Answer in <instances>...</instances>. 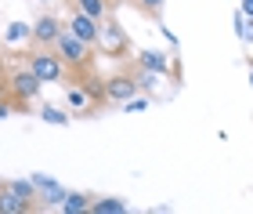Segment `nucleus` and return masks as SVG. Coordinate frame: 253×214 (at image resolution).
<instances>
[{
	"instance_id": "f257e3e1",
	"label": "nucleus",
	"mask_w": 253,
	"mask_h": 214,
	"mask_svg": "<svg viewBox=\"0 0 253 214\" xmlns=\"http://www.w3.org/2000/svg\"><path fill=\"white\" fill-rule=\"evenodd\" d=\"M87 48H90V44H84L73 29H62V33H58V40H54V54H58L65 65H73V69L87 65Z\"/></svg>"
},
{
	"instance_id": "f03ea898",
	"label": "nucleus",
	"mask_w": 253,
	"mask_h": 214,
	"mask_svg": "<svg viewBox=\"0 0 253 214\" xmlns=\"http://www.w3.org/2000/svg\"><path fill=\"white\" fill-rule=\"evenodd\" d=\"M29 69L40 76L43 84H58L62 76H65V62L58 58V54H47V51H37V54H29Z\"/></svg>"
},
{
	"instance_id": "7ed1b4c3",
	"label": "nucleus",
	"mask_w": 253,
	"mask_h": 214,
	"mask_svg": "<svg viewBox=\"0 0 253 214\" xmlns=\"http://www.w3.org/2000/svg\"><path fill=\"white\" fill-rule=\"evenodd\" d=\"M40 87L43 80L33 69H18V73H11V95L18 98V102H33V98L40 95Z\"/></svg>"
},
{
	"instance_id": "20e7f679",
	"label": "nucleus",
	"mask_w": 253,
	"mask_h": 214,
	"mask_svg": "<svg viewBox=\"0 0 253 214\" xmlns=\"http://www.w3.org/2000/svg\"><path fill=\"white\" fill-rule=\"evenodd\" d=\"M69 29H73L84 44H98V37H101V22H94L90 15H84L80 7H76V15L69 18Z\"/></svg>"
},
{
	"instance_id": "39448f33",
	"label": "nucleus",
	"mask_w": 253,
	"mask_h": 214,
	"mask_svg": "<svg viewBox=\"0 0 253 214\" xmlns=\"http://www.w3.org/2000/svg\"><path fill=\"white\" fill-rule=\"evenodd\" d=\"M33 185H37V196H40V204L62 207V200H65V189H62L58 182H51V178H43V174H33Z\"/></svg>"
},
{
	"instance_id": "423d86ee",
	"label": "nucleus",
	"mask_w": 253,
	"mask_h": 214,
	"mask_svg": "<svg viewBox=\"0 0 253 214\" xmlns=\"http://www.w3.org/2000/svg\"><path fill=\"white\" fill-rule=\"evenodd\" d=\"M137 95V80H130V76H112V80L105 84V98L109 102H126V98Z\"/></svg>"
},
{
	"instance_id": "0eeeda50",
	"label": "nucleus",
	"mask_w": 253,
	"mask_h": 214,
	"mask_svg": "<svg viewBox=\"0 0 253 214\" xmlns=\"http://www.w3.org/2000/svg\"><path fill=\"white\" fill-rule=\"evenodd\" d=\"M58 33H62V22L54 15H40L37 22H33V40H37V44H54Z\"/></svg>"
},
{
	"instance_id": "6e6552de",
	"label": "nucleus",
	"mask_w": 253,
	"mask_h": 214,
	"mask_svg": "<svg viewBox=\"0 0 253 214\" xmlns=\"http://www.w3.org/2000/svg\"><path fill=\"white\" fill-rule=\"evenodd\" d=\"M130 204L120 196H105V200H90V214H126Z\"/></svg>"
},
{
	"instance_id": "1a4fd4ad",
	"label": "nucleus",
	"mask_w": 253,
	"mask_h": 214,
	"mask_svg": "<svg viewBox=\"0 0 253 214\" xmlns=\"http://www.w3.org/2000/svg\"><path fill=\"white\" fill-rule=\"evenodd\" d=\"M137 65H141V69H152V73H167L170 58L163 51H141V54H137Z\"/></svg>"
},
{
	"instance_id": "9d476101",
	"label": "nucleus",
	"mask_w": 253,
	"mask_h": 214,
	"mask_svg": "<svg viewBox=\"0 0 253 214\" xmlns=\"http://www.w3.org/2000/svg\"><path fill=\"white\" fill-rule=\"evenodd\" d=\"M22 211H29V200H22L11 189H4L0 193V214H22Z\"/></svg>"
},
{
	"instance_id": "9b49d317",
	"label": "nucleus",
	"mask_w": 253,
	"mask_h": 214,
	"mask_svg": "<svg viewBox=\"0 0 253 214\" xmlns=\"http://www.w3.org/2000/svg\"><path fill=\"white\" fill-rule=\"evenodd\" d=\"M98 44H105V48L109 51H123V44H126V37H123V33L116 29V26H101V37H98Z\"/></svg>"
},
{
	"instance_id": "f8f14e48",
	"label": "nucleus",
	"mask_w": 253,
	"mask_h": 214,
	"mask_svg": "<svg viewBox=\"0 0 253 214\" xmlns=\"http://www.w3.org/2000/svg\"><path fill=\"white\" fill-rule=\"evenodd\" d=\"M76 7L84 11V15H90L94 22H105V15H109V4H105V0H76Z\"/></svg>"
},
{
	"instance_id": "ddd939ff",
	"label": "nucleus",
	"mask_w": 253,
	"mask_h": 214,
	"mask_svg": "<svg viewBox=\"0 0 253 214\" xmlns=\"http://www.w3.org/2000/svg\"><path fill=\"white\" fill-rule=\"evenodd\" d=\"M62 211H65V214H84V211H90V200H87L84 193H65Z\"/></svg>"
},
{
	"instance_id": "4468645a",
	"label": "nucleus",
	"mask_w": 253,
	"mask_h": 214,
	"mask_svg": "<svg viewBox=\"0 0 253 214\" xmlns=\"http://www.w3.org/2000/svg\"><path fill=\"white\" fill-rule=\"evenodd\" d=\"M235 37L246 40V44H253V18H243V7L235 11Z\"/></svg>"
},
{
	"instance_id": "2eb2a0df",
	"label": "nucleus",
	"mask_w": 253,
	"mask_h": 214,
	"mask_svg": "<svg viewBox=\"0 0 253 214\" xmlns=\"http://www.w3.org/2000/svg\"><path fill=\"white\" fill-rule=\"evenodd\" d=\"M4 37H7V44H18V40H26V37H33V26H22V22H11Z\"/></svg>"
},
{
	"instance_id": "dca6fc26",
	"label": "nucleus",
	"mask_w": 253,
	"mask_h": 214,
	"mask_svg": "<svg viewBox=\"0 0 253 214\" xmlns=\"http://www.w3.org/2000/svg\"><path fill=\"white\" fill-rule=\"evenodd\" d=\"M40 120H47V123H54V127H65V123H69V112H62V109H54V106H43V112H40Z\"/></svg>"
},
{
	"instance_id": "f3484780",
	"label": "nucleus",
	"mask_w": 253,
	"mask_h": 214,
	"mask_svg": "<svg viewBox=\"0 0 253 214\" xmlns=\"http://www.w3.org/2000/svg\"><path fill=\"white\" fill-rule=\"evenodd\" d=\"M4 189H11V193L22 196V200H33V196H37V185H33V178H29V182H7Z\"/></svg>"
},
{
	"instance_id": "a211bd4d",
	"label": "nucleus",
	"mask_w": 253,
	"mask_h": 214,
	"mask_svg": "<svg viewBox=\"0 0 253 214\" xmlns=\"http://www.w3.org/2000/svg\"><path fill=\"white\" fill-rule=\"evenodd\" d=\"M137 80V91H156V84H159V73H152V69H141L134 76Z\"/></svg>"
},
{
	"instance_id": "6ab92c4d",
	"label": "nucleus",
	"mask_w": 253,
	"mask_h": 214,
	"mask_svg": "<svg viewBox=\"0 0 253 214\" xmlns=\"http://www.w3.org/2000/svg\"><path fill=\"white\" fill-rule=\"evenodd\" d=\"M84 91H87V98H98L101 102V98H105V84L101 80H84Z\"/></svg>"
},
{
	"instance_id": "aec40b11",
	"label": "nucleus",
	"mask_w": 253,
	"mask_h": 214,
	"mask_svg": "<svg viewBox=\"0 0 253 214\" xmlns=\"http://www.w3.org/2000/svg\"><path fill=\"white\" fill-rule=\"evenodd\" d=\"M134 4L141 7V11H152V15H159V11H163V4H167V0H134Z\"/></svg>"
},
{
	"instance_id": "412c9836",
	"label": "nucleus",
	"mask_w": 253,
	"mask_h": 214,
	"mask_svg": "<svg viewBox=\"0 0 253 214\" xmlns=\"http://www.w3.org/2000/svg\"><path fill=\"white\" fill-rule=\"evenodd\" d=\"M87 102V91H80V87H69V106H84Z\"/></svg>"
},
{
	"instance_id": "4be33fe9",
	"label": "nucleus",
	"mask_w": 253,
	"mask_h": 214,
	"mask_svg": "<svg viewBox=\"0 0 253 214\" xmlns=\"http://www.w3.org/2000/svg\"><path fill=\"white\" fill-rule=\"evenodd\" d=\"M123 109H126V112H137V109H145V98H126V102H123Z\"/></svg>"
},
{
	"instance_id": "5701e85b",
	"label": "nucleus",
	"mask_w": 253,
	"mask_h": 214,
	"mask_svg": "<svg viewBox=\"0 0 253 214\" xmlns=\"http://www.w3.org/2000/svg\"><path fill=\"white\" fill-rule=\"evenodd\" d=\"M4 116H11V106L4 102V98H0V120H4Z\"/></svg>"
},
{
	"instance_id": "b1692460",
	"label": "nucleus",
	"mask_w": 253,
	"mask_h": 214,
	"mask_svg": "<svg viewBox=\"0 0 253 214\" xmlns=\"http://www.w3.org/2000/svg\"><path fill=\"white\" fill-rule=\"evenodd\" d=\"M243 11H246V15L253 18V0H243Z\"/></svg>"
},
{
	"instance_id": "393cba45",
	"label": "nucleus",
	"mask_w": 253,
	"mask_h": 214,
	"mask_svg": "<svg viewBox=\"0 0 253 214\" xmlns=\"http://www.w3.org/2000/svg\"><path fill=\"white\" fill-rule=\"evenodd\" d=\"M250 84H253V62H250Z\"/></svg>"
},
{
	"instance_id": "a878e982",
	"label": "nucleus",
	"mask_w": 253,
	"mask_h": 214,
	"mask_svg": "<svg viewBox=\"0 0 253 214\" xmlns=\"http://www.w3.org/2000/svg\"><path fill=\"white\" fill-rule=\"evenodd\" d=\"M0 80H4V65H0Z\"/></svg>"
}]
</instances>
